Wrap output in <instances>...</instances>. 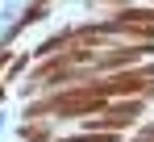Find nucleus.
<instances>
[{"mask_svg": "<svg viewBox=\"0 0 154 142\" xmlns=\"http://www.w3.org/2000/svg\"><path fill=\"white\" fill-rule=\"evenodd\" d=\"M21 134H25L29 142H46V138H50V130H46V125H25Z\"/></svg>", "mask_w": 154, "mask_h": 142, "instance_id": "f257e3e1", "label": "nucleus"}, {"mask_svg": "<svg viewBox=\"0 0 154 142\" xmlns=\"http://www.w3.org/2000/svg\"><path fill=\"white\" fill-rule=\"evenodd\" d=\"M67 142H117V134H83V138H67Z\"/></svg>", "mask_w": 154, "mask_h": 142, "instance_id": "f03ea898", "label": "nucleus"}]
</instances>
